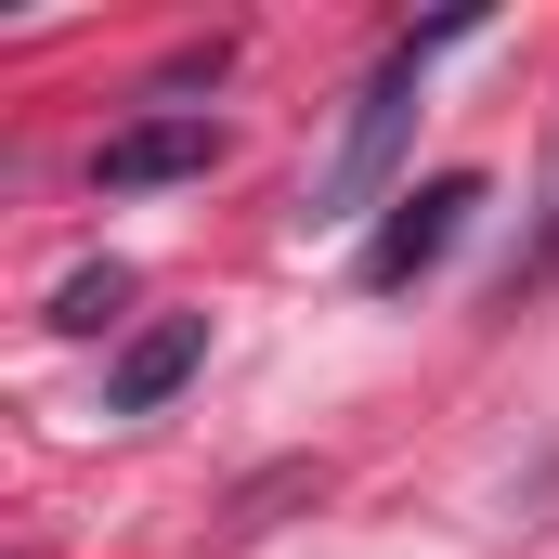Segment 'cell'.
Instances as JSON below:
<instances>
[{"instance_id":"1","label":"cell","mask_w":559,"mask_h":559,"mask_svg":"<svg viewBox=\"0 0 559 559\" xmlns=\"http://www.w3.org/2000/svg\"><path fill=\"white\" fill-rule=\"evenodd\" d=\"M481 39V13H429V26H404L378 66H365V92H352V131H338V156L312 169V195H299V222L325 235V222H365L378 195H391V169H404V143H417V92L442 52H468Z\"/></svg>"},{"instance_id":"2","label":"cell","mask_w":559,"mask_h":559,"mask_svg":"<svg viewBox=\"0 0 559 559\" xmlns=\"http://www.w3.org/2000/svg\"><path fill=\"white\" fill-rule=\"evenodd\" d=\"M481 222V169H429L417 195H391L378 209V235L352 248V286L365 299H404V286H429L442 261H455V235Z\"/></svg>"},{"instance_id":"3","label":"cell","mask_w":559,"mask_h":559,"mask_svg":"<svg viewBox=\"0 0 559 559\" xmlns=\"http://www.w3.org/2000/svg\"><path fill=\"white\" fill-rule=\"evenodd\" d=\"M222 169V118L209 105H143L131 131L92 143V195H156V182H209Z\"/></svg>"},{"instance_id":"4","label":"cell","mask_w":559,"mask_h":559,"mask_svg":"<svg viewBox=\"0 0 559 559\" xmlns=\"http://www.w3.org/2000/svg\"><path fill=\"white\" fill-rule=\"evenodd\" d=\"M195 365H209V312H156V325H131L118 365H105V417H156Z\"/></svg>"},{"instance_id":"5","label":"cell","mask_w":559,"mask_h":559,"mask_svg":"<svg viewBox=\"0 0 559 559\" xmlns=\"http://www.w3.org/2000/svg\"><path fill=\"white\" fill-rule=\"evenodd\" d=\"M118 312H131V274H118V261H92V274L52 286V338H105Z\"/></svg>"},{"instance_id":"6","label":"cell","mask_w":559,"mask_h":559,"mask_svg":"<svg viewBox=\"0 0 559 559\" xmlns=\"http://www.w3.org/2000/svg\"><path fill=\"white\" fill-rule=\"evenodd\" d=\"M547 274H559V156H547V222H534V248L508 261V286H495V299L521 312V286H547Z\"/></svg>"},{"instance_id":"7","label":"cell","mask_w":559,"mask_h":559,"mask_svg":"<svg viewBox=\"0 0 559 559\" xmlns=\"http://www.w3.org/2000/svg\"><path fill=\"white\" fill-rule=\"evenodd\" d=\"M222 66H235V39H182V52L156 66V105H182V92H209Z\"/></svg>"}]
</instances>
